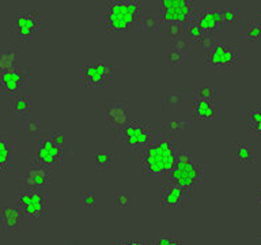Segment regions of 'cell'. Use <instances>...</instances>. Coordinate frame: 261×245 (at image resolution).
I'll use <instances>...</instances> for the list:
<instances>
[{
	"instance_id": "9a60e30c",
	"label": "cell",
	"mask_w": 261,
	"mask_h": 245,
	"mask_svg": "<svg viewBox=\"0 0 261 245\" xmlns=\"http://www.w3.org/2000/svg\"><path fill=\"white\" fill-rule=\"evenodd\" d=\"M185 200V189L178 184L170 183L163 185L161 191V204L165 207H179Z\"/></svg>"
},
{
	"instance_id": "e575fe53",
	"label": "cell",
	"mask_w": 261,
	"mask_h": 245,
	"mask_svg": "<svg viewBox=\"0 0 261 245\" xmlns=\"http://www.w3.org/2000/svg\"><path fill=\"white\" fill-rule=\"evenodd\" d=\"M52 138L55 139V142L60 146H64V134L61 131H55L52 134Z\"/></svg>"
},
{
	"instance_id": "f546056e",
	"label": "cell",
	"mask_w": 261,
	"mask_h": 245,
	"mask_svg": "<svg viewBox=\"0 0 261 245\" xmlns=\"http://www.w3.org/2000/svg\"><path fill=\"white\" fill-rule=\"evenodd\" d=\"M193 97L211 98V100H214V98H215V90L212 89L211 86H207V85L199 86V87H196V89L193 90Z\"/></svg>"
},
{
	"instance_id": "603a6c76",
	"label": "cell",
	"mask_w": 261,
	"mask_h": 245,
	"mask_svg": "<svg viewBox=\"0 0 261 245\" xmlns=\"http://www.w3.org/2000/svg\"><path fill=\"white\" fill-rule=\"evenodd\" d=\"M11 157V144L4 135H0V175L8 172Z\"/></svg>"
},
{
	"instance_id": "8fae6325",
	"label": "cell",
	"mask_w": 261,
	"mask_h": 245,
	"mask_svg": "<svg viewBox=\"0 0 261 245\" xmlns=\"http://www.w3.org/2000/svg\"><path fill=\"white\" fill-rule=\"evenodd\" d=\"M53 175L50 167L42 166V165H36L33 163L28 172H24L20 176V183L23 184L26 189H41L48 187L52 183Z\"/></svg>"
},
{
	"instance_id": "ba28073f",
	"label": "cell",
	"mask_w": 261,
	"mask_h": 245,
	"mask_svg": "<svg viewBox=\"0 0 261 245\" xmlns=\"http://www.w3.org/2000/svg\"><path fill=\"white\" fill-rule=\"evenodd\" d=\"M238 59L237 46L231 42H220L215 44L210 51L205 52L204 61L208 67L215 69H223L236 64Z\"/></svg>"
},
{
	"instance_id": "d590c367",
	"label": "cell",
	"mask_w": 261,
	"mask_h": 245,
	"mask_svg": "<svg viewBox=\"0 0 261 245\" xmlns=\"http://www.w3.org/2000/svg\"><path fill=\"white\" fill-rule=\"evenodd\" d=\"M95 203H97V198L94 195H86L85 199H83V204H85L86 207H91Z\"/></svg>"
},
{
	"instance_id": "1f68e13d",
	"label": "cell",
	"mask_w": 261,
	"mask_h": 245,
	"mask_svg": "<svg viewBox=\"0 0 261 245\" xmlns=\"http://www.w3.org/2000/svg\"><path fill=\"white\" fill-rule=\"evenodd\" d=\"M184 60V53H181L177 49L171 48L169 52V61L170 64H181Z\"/></svg>"
},
{
	"instance_id": "f1b7e54d",
	"label": "cell",
	"mask_w": 261,
	"mask_h": 245,
	"mask_svg": "<svg viewBox=\"0 0 261 245\" xmlns=\"http://www.w3.org/2000/svg\"><path fill=\"white\" fill-rule=\"evenodd\" d=\"M192 44H193V42H192L187 36H181L178 37V38H174V40H173L171 48L177 49V51H179V52L185 55V53L191 52Z\"/></svg>"
},
{
	"instance_id": "d4e9b609",
	"label": "cell",
	"mask_w": 261,
	"mask_h": 245,
	"mask_svg": "<svg viewBox=\"0 0 261 245\" xmlns=\"http://www.w3.org/2000/svg\"><path fill=\"white\" fill-rule=\"evenodd\" d=\"M163 127L169 132H184V131H188L191 128V122L185 120V118L175 117L166 120Z\"/></svg>"
},
{
	"instance_id": "ab89813d",
	"label": "cell",
	"mask_w": 261,
	"mask_h": 245,
	"mask_svg": "<svg viewBox=\"0 0 261 245\" xmlns=\"http://www.w3.org/2000/svg\"><path fill=\"white\" fill-rule=\"evenodd\" d=\"M260 245H261V237H260Z\"/></svg>"
},
{
	"instance_id": "5b68a950",
	"label": "cell",
	"mask_w": 261,
	"mask_h": 245,
	"mask_svg": "<svg viewBox=\"0 0 261 245\" xmlns=\"http://www.w3.org/2000/svg\"><path fill=\"white\" fill-rule=\"evenodd\" d=\"M41 29V14L37 10H22L11 22V30L16 38L28 42Z\"/></svg>"
},
{
	"instance_id": "e0dca14e",
	"label": "cell",
	"mask_w": 261,
	"mask_h": 245,
	"mask_svg": "<svg viewBox=\"0 0 261 245\" xmlns=\"http://www.w3.org/2000/svg\"><path fill=\"white\" fill-rule=\"evenodd\" d=\"M23 218L19 207L15 206H3L0 207V228L2 229H15L19 226L20 219Z\"/></svg>"
},
{
	"instance_id": "836d02e7",
	"label": "cell",
	"mask_w": 261,
	"mask_h": 245,
	"mask_svg": "<svg viewBox=\"0 0 261 245\" xmlns=\"http://www.w3.org/2000/svg\"><path fill=\"white\" fill-rule=\"evenodd\" d=\"M117 245H152V244H150L148 241L136 240V238H134V240H122V241H120Z\"/></svg>"
},
{
	"instance_id": "4dcf8cb0",
	"label": "cell",
	"mask_w": 261,
	"mask_h": 245,
	"mask_svg": "<svg viewBox=\"0 0 261 245\" xmlns=\"http://www.w3.org/2000/svg\"><path fill=\"white\" fill-rule=\"evenodd\" d=\"M152 245H184L181 241H178L177 238L171 236H167V234H162L159 236L156 240L152 242Z\"/></svg>"
},
{
	"instance_id": "d6986e66",
	"label": "cell",
	"mask_w": 261,
	"mask_h": 245,
	"mask_svg": "<svg viewBox=\"0 0 261 245\" xmlns=\"http://www.w3.org/2000/svg\"><path fill=\"white\" fill-rule=\"evenodd\" d=\"M161 22L162 19L156 14H152V12H143L142 14L140 12L136 26L143 33H155L161 26Z\"/></svg>"
},
{
	"instance_id": "4316f807",
	"label": "cell",
	"mask_w": 261,
	"mask_h": 245,
	"mask_svg": "<svg viewBox=\"0 0 261 245\" xmlns=\"http://www.w3.org/2000/svg\"><path fill=\"white\" fill-rule=\"evenodd\" d=\"M114 161H116V155L110 151L101 150L94 154V163L99 167L109 166V165L114 163Z\"/></svg>"
},
{
	"instance_id": "7a4b0ae2",
	"label": "cell",
	"mask_w": 261,
	"mask_h": 245,
	"mask_svg": "<svg viewBox=\"0 0 261 245\" xmlns=\"http://www.w3.org/2000/svg\"><path fill=\"white\" fill-rule=\"evenodd\" d=\"M140 15V7L136 2L114 0L108 3L106 8V29L108 32L118 34L136 26Z\"/></svg>"
},
{
	"instance_id": "30bf717a",
	"label": "cell",
	"mask_w": 261,
	"mask_h": 245,
	"mask_svg": "<svg viewBox=\"0 0 261 245\" xmlns=\"http://www.w3.org/2000/svg\"><path fill=\"white\" fill-rule=\"evenodd\" d=\"M33 163L42 166L52 167L61 162L63 159V146L57 144L52 136H48L41 140L40 146L33 155Z\"/></svg>"
},
{
	"instance_id": "f35d334b",
	"label": "cell",
	"mask_w": 261,
	"mask_h": 245,
	"mask_svg": "<svg viewBox=\"0 0 261 245\" xmlns=\"http://www.w3.org/2000/svg\"><path fill=\"white\" fill-rule=\"evenodd\" d=\"M258 204L261 206V185H260V188H258Z\"/></svg>"
},
{
	"instance_id": "cb8c5ba5",
	"label": "cell",
	"mask_w": 261,
	"mask_h": 245,
	"mask_svg": "<svg viewBox=\"0 0 261 245\" xmlns=\"http://www.w3.org/2000/svg\"><path fill=\"white\" fill-rule=\"evenodd\" d=\"M249 130L261 135V108H252L248 110L246 114Z\"/></svg>"
},
{
	"instance_id": "d6a6232c",
	"label": "cell",
	"mask_w": 261,
	"mask_h": 245,
	"mask_svg": "<svg viewBox=\"0 0 261 245\" xmlns=\"http://www.w3.org/2000/svg\"><path fill=\"white\" fill-rule=\"evenodd\" d=\"M222 19H223V23L234 22L237 19V12L232 11V10H224V11H222Z\"/></svg>"
},
{
	"instance_id": "9c48e42d",
	"label": "cell",
	"mask_w": 261,
	"mask_h": 245,
	"mask_svg": "<svg viewBox=\"0 0 261 245\" xmlns=\"http://www.w3.org/2000/svg\"><path fill=\"white\" fill-rule=\"evenodd\" d=\"M18 207L26 218H38L45 212L48 199L41 189H26L20 195Z\"/></svg>"
},
{
	"instance_id": "6da1fadb",
	"label": "cell",
	"mask_w": 261,
	"mask_h": 245,
	"mask_svg": "<svg viewBox=\"0 0 261 245\" xmlns=\"http://www.w3.org/2000/svg\"><path fill=\"white\" fill-rule=\"evenodd\" d=\"M177 154L174 146L167 140L150 142L140 151V163L150 175L163 176L171 173Z\"/></svg>"
},
{
	"instance_id": "5bb4252c",
	"label": "cell",
	"mask_w": 261,
	"mask_h": 245,
	"mask_svg": "<svg viewBox=\"0 0 261 245\" xmlns=\"http://www.w3.org/2000/svg\"><path fill=\"white\" fill-rule=\"evenodd\" d=\"M193 20L199 24V28L205 34H212V33L218 32L223 24L222 11H215V10H204V11L197 12L193 16Z\"/></svg>"
},
{
	"instance_id": "8992f818",
	"label": "cell",
	"mask_w": 261,
	"mask_h": 245,
	"mask_svg": "<svg viewBox=\"0 0 261 245\" xmlns=\"http://www.w3.org/2000/svg\"><path fill=\"white\" fill-rule=\"evenodd\" d=\"M161 19L166 23L187 24L193 19V8L188 0H163L161 3Z\"/></svg>"
},
{
	"instance_id": "83f0119b",
	"label": "cell",
	"mask_w": 261,
	"mask_h": 245,
	"mask_svg": "<svg viewBox=\"0 0 261 245\" xmlns=\"http://www.w3.org/2000/svg\"><path fill=\"white\" fill-rule=\"evenodd\" d=\"M246 38L252 44H257L261 41V28L256 20L249 22L248 26H246Z\"/></svg>"
},
{
	"instance_id": "7c38bea8",
	"label": "cell",
	"mask_w": 261,
	"mask_h": 245,
	"mask_svg": "<svg viewBox=\"0 0 261 245\" xmlns=\"http://www.w3.org/2000/svg\"><path fill=\"white\" fill-rule=\"evenodd\" d=\"M106 127L113 131H120L130 121L129 108L125 101L112 102L106 109Z\"/></svg>"
},
{
	"instance_id": "3957f363",
	"label": "cell",
	"mask_w": 261,
	"mask_h": 245,
	"mask_svg": "<svg viewBox=\"0 0 261 245\" xmlns=\"http://www.w3.org/2000/svg\"><path fill=\"white\" fill-rule=\"evenodd\" d=\"M173 183L178 184L185 191L192 189L201 184L204 179L203 166L197 159L187 151H179L177 161L171 170Z\"/></svg>"
},
{
	"instance_id": "ac0fdd59",
	"label": "cell",
	"mask_w": 261,
	"mask_h": 245,
	"mask_svg": "<svg viewBox=\"0 0 261 245\" xmlns=\"http://www.w3.org/2000/svg\"><path fill=\"white\" fill-rule=\"evenodd\" d=\"M30 109H32V102L22 94L10 95L8 98V113L12 114L14 117H26Z\"/></svg>"
},
{
	"instance_id": "52a82bcc",
	"label": "cell",
	"mask_w": 261,
	"mask_h": 245,
	"mask_svg": "<svg viewBox=\"0 0 261 245\" xmlns=\"http://www.w3.org/2000/svg\"><path fill=\"white\" fill-rule=\"evenodd\" d=\"M116 71L117 68L105 59H95L86 64L83 72L85 85L89 87H103L108 85L110 78L116 75Z\"/></svg>"
},
{
	"instance_id": "74e56055",
	"label": "cell",
	"mask_w": 261,
	"mask_h": 245,
	"mask_svg": "<svg viewBox=\"0 0 261 245\" xmlns=\"http://www.w3.org/2000/svg\"><path fill=\"white\" fill-rule=\"evenodd\" d=\"M256 22H257V23H258V26H260V28H261V12H260V14H258V16H257Z\"/></svg>"
},
{
	"instance_id": "2e32d148",
	"label": "cell",
	"mask_w": 261,
	"mask_h": 245,
	"mask_svg": "<svg viewBox=\"0 0 261 245\" xmlns=\"http://www.w3.org/2000/svg\"><path fill=\"white\" fill-rule=\"evenodd\" d=\"M193 114L200 121H210L212 118H215V98L211 100V98L193 97Z\"/></svg>"
},
{
	"instance_id": "7402d4cb",
	"label": "cell",
	"mask_w": 261,
	"mask_h": 245,
	"mask_svg": "<svg viewBox=\"0 0 261 245\" xmlns=\"http://www.w3.org/2000/svg\"><path fill=\"white\" fill-rule=\"evenodd\" d=\"M19 65V52L16 48H8L0 55V71L15 68Z\"/></svg>"
},
{
	"instance_id": "ffe728a7",
	"label": "cell",
	"mask_w": 261,
	"mask_h": 245,
	"mask_svg": "<svg viewBox=\"0 0 261 245\" xmlns=\"http://www.w3.org/2000/svg\"><path fill=\"white\" fill-rule=\"evenodd\" d=\"M20 130L30 138H36L42 132V124L37 117L26 116V117L20 118Z\"/></svg>"
},
{
	"instance_id": "44dd1931",
	"label": "cell",
	"mask_w": 261,
	"mask_h": 245,
	"mask_svg": "<svg viewBox=\"0 0 261 245\" xmlns=\"http://www.w3.org/2000/svg\"><path fill=\"white\" fill-rule=\"evenodd\" d=\"M236 157L237 162L242 163V165H248V163L254 162L257 158L256 154H254V151L252 150V147L245 142H237Z\"/></svg>"
},
{
	"instance_id": "484cf974",
	"label": "cell",
	"mask_w": 261,
	"mask_h": 245,
	"mask_svg": "<svg viewBox=\"0 0 261 245\" xmlns=\"http://www.w3.org/2000/svg\"><path fill=\"white\" fill-rule=\"evenodd\" d=\"M181 101H182V90L175 87L162 98V105L165 108H178Z\"/></svg>"
},
{
	"instance_id": "4fadbf2b",
	"label": "cell",
	"mask_w": 261,
	"mask_h": 245,
	"mask_svg": "<svg viewBox=\"0 0 261 245\" xmlns=\"http://www.w3.org/2000/svg\"><path fill=\"white\" fill-rule=\"evenodd\" d=\"M24 79V72L19 65L15 68L0 71V87L10 95L20 93L22 83Z\"/></svg>"
},
{
	"instance_id": "8d00e7d4",
	"label": "cell",
	"mask_w": 261,
	"mask_h": 245,
	"mask_svg": "<svg viewBox=\"0 0 261 245\" xmlns=\"http://www.w3.org/2000/svg\"><path fill=\"white\" fill-rule=\"evenodd\" d=\"M129 203V198L126 195H118L117 196V204L120 207H126Z\"/></svg>"
},
{
	"instance_id": "277c9868",
	"label": "cell",
	"mask_w": 261,
	"mask_h": 245,
	"mask_svg": "<svg viewBox=\"0 0 261 245\" xmlns=\"http://www.w3.org/2000/svg\"><path fill=\"white\" fill-rule=\"evenodd\" d=\"M120 139L129 151L140 153L150 143V127L144 120H130L121 131Z\"/></svg>"
}]
</instances>
